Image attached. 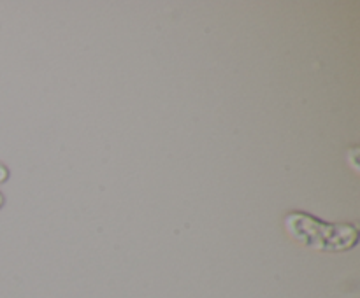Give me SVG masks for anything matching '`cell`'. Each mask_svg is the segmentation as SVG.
Segmentation results:
<instances>
[{
	"label": "cell",
	"mask_w": 360,
	"mask_h": 298,
	"mask_svg": "<svg viewBox=\"0 0 360 298\" xmlns=\"http://www.w3.org/2000/svg\"><path fill=\"white\" fill-rule=\"evenodd\" d=\"M285 230L301 244L326 252H343L354 248L359 228L352 223H327L308 212L294 210L283 219Z\"/></svg>",
	"instance_id": "obj_1"
},
{
	"label": "cell",
	"mask_w": 360,
	"mask_h": 298,
	"mask_svg": "<svg viewBox=\"0 0 360 298\" xmlns=\"http://www.w3.org/2000/svg\"><path fill=\"white\" fill-rule=\"evenodd\" d=\"M7 179H9V168H7L6 165H4L2 161H0V184H4V182H6Z\"/></svg>",
	"instance_id": "obj_2"
},
{
	"label": "cell",
	"mask_w": 360,
	"mask_h": 298,
	"mask_svg": "<svg viewBox=\"0 0 360 298\" xmlns=\"http://www.w3.org/2000/svg\"><path fill=\"white\" fill-rule=\"evenodd\" d=\"M4 202H6V198H4V195H2V193H0V209H2Z\"/></svg>",
	"instance_id": "obj_3"
}]
</instances>
